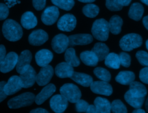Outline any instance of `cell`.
Segmentation results:
<instances>
[{
  "label": "cell",
  "instance_id": "cell-26",
  "mask_svg": "<svg viewBox=\"0 0 148 113\" xmlns=\"http://www.w3.org/2000/svg\"><path fill=\"white\" fill-rule=\"evenodd\" d=\"M135 78V74L130 71H120L116 76L115 80L117 82L124 85H128L134 81Z\"/></svg>",
  "mask_w": 148,
  "mask_h": 113
},
{
  "label": "cell",
  "instance_id": "cell-2",
  "mask_svg": "<svg viewBox=\"0 0 148 113\" xmlns=\"http://www.w3.org/2000/svg\"><path fill=\"white\" fill-rule=\"evenodd\" d=\"M109 22L104 19H97L92 24L91 33L93 37L100 41H106L109 34Z\"/></svg>",
  "mask_w": 148,
  "mask_h": 113
},
{
  "label": "cell",
  "instance_id": "cell-44",
  "mask_svg": "<svg viewBox=\"0 0 148 113\" xmlns=\"http://www.w3.org/2000/svg\"><path fill=\"white\" fill-rule=\"evenodd\" d=\"M5 83L6 82L4 81L0 82V103L5 99L8 96L4 91V86Z\"/></svg>",
  "mask_w": 148,
  "mask_h": 113
},
{
  "label": "cell",
  "instance_id": "cell-29",
  "mask_svg": "<svg viewBox=\"0 0 148 113\" xmlns=\"http://www.w3.org/2000/svg\"><path fill=\"white\" fill-rule=\"evenodd\" d=\"M91 50L97 56L99 61L103 60L109 52L108 46L102 42L96 43Z\"/></svg>",
  "mask_w": 148,
  "mask_h": 113
},
{
  "label": "cell",
  "instance_id": "cell-54",
  "mask_svg": "<svg viewBox=\"0 0 148 113\" xmlns=\"http://www.w3.org/2000/svg\"><path fill=\"white\" fill-rule=\"evenodd\" d=\"M141 2L143 3H145V5H147L148 6V0H140Z\"/></svg>",
  "mask_w": 148,
  "mask_h": 113
},
{
  "label": "cell",
  "instance_id": "cell-53",
  "mask_svg": "<svg viewBox=\"0 0 148 113\" xmlns=\"http://www.w3.org/2000/svg\"><path fill=\"white\" fill-rule=\"evenodd\" d=\"M145 108L147 110V111L148 112V97L146 100V103H145Z\"/></svg>",
  "mask_w": 148,
  "mask_h": 113
},
{
  "label": "cell",
  "instance_id": "cell-18",
  "mask_svg": "<svg viewBox=\"0 0 148 113\" xmlns=\"http://www.w3.org/2000/svg\"><path fill=\"white\" fill-rule=\"evenodd\" d=\"M74 72L73 67L66 62H62L57 64L55 68L56 75L60 78H71Z\"/></svg>",
  "mask_w": 148,
  "mask_h": 113
},
{
  "label": "cell",
  "instance_id": "cell-3",
  "mask_svg": "<svg viewBox=\"0 0 148 113\" xmlns=\"http://www.w3.org/2000/svg\"><path fill=\"white\" fill-rule=\"evenodd\" d=\"M142 44V37L135 33H130L123 36L119 42L121 49L124 51L129 52L140 47Z\"/></svg>",
  "mask_w": 148,
  "mask_h": 113
},
{
  "label": "cell",
  "instance_id": "cell-19",
  "mask_svg": "<svg viewBox=\"0 0 148 113\" xmlns=\"http://www.w3.org/2000/svg\"><path fill=\"white\" fill-rule=\"evenodd\" d=\"M53 54L51 51L47 49H42L38 51L35 54L36 64L40 67H44L51 61Z\"/></svg>",
  "mask_w": 148,
  "mask_h": 113
},
{
  "label": "cell",
  "instance_id": "cell-22",
  "mask_svg": "<svg viewBox=\"0 0 148 113\" xmlns=\"http://www.w3.org/2000/svg\"><path fill=\"white\" fill-rule=\"evenodd\" d=\"M21 23L22 26L27 30L34 28L38 23L37 19L31 12H26L21 16Z\"/></svg>",
  "mask_w": 148,
  "mask_h": 113
},
{
  "label": "cell",
  "instance_id": "cell-30",
  "mask_svg": "<svg viewBox=\"0 0 148 113\" xmlns=\"http://www.w3.org/2000/svg\"><path fill=\"white\" fill-rule=\"evenodd\" d=\"M124 99L125 101L131 106L135 108H141L142 106L145 98L138 97L131 94L129 90H128L124 94Z\"/></svg>",
  "mask_w": 148,
  "mask_h": 113
},
{
  "label": "cell",
  "instance_id": "cell-37",
  "mask_svg": "<svg viewBox=\"0 0 148 113\" xmlns=\"http://www.w3.org/2000/svg\"><path fill=\"white\" fill-rule=\"evenodd\" d=\"M106 6L111 11H119L123 9L122 6L118 0H106Z\"/></svg>",
  "mask_w": 148,
  "mask_h": 113
},
{
  "label": "cell",
  "instance_id": "cell-10",
  "mask_svg": "<svg viewBox=\"0 0 148 113\" xmlns=\"http://www.w3.org/2000/svg\"><path fill=\"white\" fill-rule=\"evenodd\" d=\"M68 105V101L61 94L53 96L50 100V106L51 110L57 113L65 111Z\"/></svg>",
  "mask_w": 148,
  "mask_h": 113
},
{
  "label": "cell",
  "instance_id": "cell-51",
  "mask_svg": "<svg viewBox=\"0 0 148 113\" xmlns=\"http://www.w3.org/2000/svg\"><path fill=\"white\" fill-rule=\"evenodd\" d=\"M133 113H145V111L144 110L140 108H135V110H134L132 111Z\"/></svg>",
  "mask_w": 148,
  "mask_h": 113
},
{
  "label": "cell",
  "instance_id": "cell-45",
  "mask_svg": "<svg viewBox=\"0 0 148 113\" xmlns=\"http://www.w3.org/2000/svg\"><path fill=\"white\" fill-rule=\"evenodd\" d=\"M6 56V49L3 45H0V64L2 63Z\"/></svg>",
  "mask_w": 148,
  "mask_h": 113
},
{
  "label": "cell",
  "instance_id": "cell-13",
  "mask_svg": "<svg viewBox=\"0 0 148 113\" xmlns=\"http://www.w3.org/2000/svg\"><path fill=\"white\" fill-rule=\"evenodd\" d=\"M18 55L15 52H11L7 54L0 64V71L2 73H7L12 71L16 66Z\"/></svg>",
  "mask_w": 148,
  "mask_h": 113
},
{
  "label": "cell",
  "instance_id": "cell-40",
  "mask_svg": "<svg viewBox=\"0 0 148 113\" xmlns=\"http://www.w3.org/2000/svg\"><path fill=\"white\" fill-rule=\"evenodd\" d=\"M76 103V110L78 112H86L88 103L84 100H79Z\"/></svg>",
  "mask_w": 148,
  "mask_h": 113
},
{
  "label": "cell",
  "instance_id": "cell-1",
  "mask_svg": "<svg viewBox=\"0 0 148 113\" xmlns=\"http://www.w3.org/2000/svg\"><path fill=\"white\" fill-rule=\"evenodd\" d=\"M2 32L6 39L12 42L20 39L23 36L21 27L16 21L12 19H8L3 23Z\"/></svg>",
  "mask_w": 148,
  "mask_h": 113
},
{
  "label": "cell",
  "instance_id": "cell-6",
  "mask_svg": "<svg viewBox=\"0 0 148 113\" xmlns=\"http://www.w3.org/2000/svg\"><path fill=\"white\" fill-rule=\"evenodd\" d=\"M77 23L76 19L72 14H65L58 20L57 23L58 28L62 31L70 32L75 29Z\"/></svg>",
  "mask_w": 148,
  "mask_h": 113
},
{
  "label": "cell",
  "instance_id": "cell-46",
  "mask_svg": "<svg viewBox=\"0 0 148 113\" xmlns=\"http://www.w3.org/2000/svg\"><path fill=\"white\" fill-rule=\"evenodd\" d=\"M86 112H87V113H96L97 110H96V108H95V105H92V104L88 105V108L86 111Z\"/></svg>",
  "mask_w": 148,
  "mask_h": 113
},
{
  "label": "cell",
  "instance_id": "cell-36",
  "mask_svg": "<svg viewBox=\"0 0 148 113\" xmlns=\"http://www.w3.org/2000/svg\"><path fill=\"white\" fill-rule=\"evenodd\" d=\"M111 112L114 113H126L127 108L120 100H113L110 105Z\"/></svg>",
  "mask_w": 148,
  "mask_h": 113
},
{
  "label": "cell",
  "instance_id": "cell-11",
  "mask_svg": "<svg viewBox=\"0 0 148 113\" xmlns=\"http://www.w3.org/2000/svg\"><path fill=\"white\" fill-rule=\"evenodd\" d=\"M54 74L53 67L50 65L42 67L39 72L36 75V82L39 86L46 85Z\"/></svg>",
  "mask_w": 148,
  "mask_h": 113
},
{
  "label": "cell",
  "instance_id": "cell-14",
  "mask_svg": "<svg viewBox=\"0 0 148 113\" xmlns=\"http://www.w3.org/2000/svg\"><path fill=\"white\" fill-rule=\"evenodd\" d=\"M36 72L31 65L24 72L20 74V79L22 88H28L32 86L36 82Z\"/></svg>",
  "mask_w": 148,
  "mask_h": 113
},
{
  "label": "cell",
  "instance_id": "cell-50",
  "mask_svg": "<svg viewBox=\"0 0 148 113\" xmlns=\"http://www.w3.org/2000/svg\"><path fill=\"white\" fill-rule=\"evenodd\" d=\"M142 22L144 27L148 30V15L143 18Z\"/></svg>",
  "mask_w": 148,
  "mask_h": 113
},
{
  "label": "cell",
  "instance_id": "cell-39",
  "mask_svg": "<svg viewBox=\"0 0 148 113\" xmlns=\"http://www.w3.org/2000/svg\"><path fill=\"white\" fill-rule=\"evenodd\" d=\"M120 65L124 67H128L131 64V56L127 53L121 52L119 55Z\"/></svg>",
  "mask_w": 148,
  "mask_h": 113
},
{
  "label": "cell",
  "instance_id": "cell-48",
  "mask_svg": "<svg viewBox=\"0 0 148 113\" xmlns=\"http://www.w3.org/2000/svg\"><path fill=\"white\" fill-rule=\"evenodd\" d=\"M30 112H33V113H47L48 111L43 108H38L36 109H34L32 111H31Z\"/></svg>",
  "mask_w": 148,
  "mask_h": 113
},
{
  "label": "cell",
  "instance_id": "cell-47",
  "mask_svg": "<svg viewBox=\"0 0 148 113\" xmlns=\"http://www.w3.org/2000/svg\"><path fill=\"white\" fill-rule=\"evenodd\" d=\"M6 2L7 6H8V8H10L12 6H13V5H14L15 4L17 3L18 2H19V0H5Z\"/></svg>",
  "mask_w": 148,
  "mask_h": 113
},
{
  "label": "cell",
  "instance_id": "cell-23",
  "mask_svg": "<svg viewBox=\"0 0 148 113\" xmlns=\"http://www.w3.org/2000/svg\"><path fill=\"white\" fill-rule=\"evenodd\" d=\"M71 78L84 87H89L93 82V79L90 75L82 72H74Z\"/></svg>",
  "mask_w": 148,
  "mask_h": 113
},
{
  "label": "cell",
  "instance_id": "cell-9",
  "mask_svg": "<svg viewBox=\"0 0 148 113\" xmlns=\"http://www.w3.org/2000/svg\"><path fill=\"white\" fill-rule=\"evenodd\" d=\"M60 12L58 7L52 6L47 7L43 12L41 17L42 22L47 25H50L56 23L59 17Z\"/></svg>",
  "mask_w": 148,
  "mask_h": 113
},
{
  "label": "cell",
  "instance_id": "cell-31",
  "mask_svg": "<svg viewBox=\"0 0 148 113\" xmlns=\"http://www.w3.org/2000/svg\"><path fill=\"white\" fill-rule=\"evenodd\" d=\"M64 58L65 61L72 67H77L80 65V60L76 55L75 50L72 48L66 49Z\"/></svg>",
  "mask_w": 148,
  "mask_h": 113
},
{
  "label": "cell",
  "instance_id": "cell-15",
  "mask_svg": "<svg viewBox=\"0 0 148 113\" xmlns=\"http://www.w3.org/2000/svg\"><path fill=\"white\" fill-rule=\"evenodd\" d=\"M69 38V46L86 45L91 43L93 41L92 36L89 34H77L71 35Z\"/></svg>",
  "mask_w": 148,
  "mask_h": 113
},
{
  "label": "cell",
  "instance_id": "cell-49",
  "mask_svg": "<svg viewBox=\"0 0 148 113\" xmlns=\"http://www.w3.org/2000/svg\"><path fill=\"white\" fill-rule=\"evenodd\" d=\"M132 0H118L119 3L123 6H128L131 2Z\"/></svg>",
  "mask_w": 148,
  "mask_h": 113
},
{
  "label": "cell",
  "instance_id": "cell-17",
  "mask_svg": "<svg viewBox=\"0 0 148 113\" xmlns=\"http://www.w3.org/2000/svg\"><path fill=\"white\" fill-rule=\"evenodd\" d=\"M49 37L46 32L42 30H37L32 31L28 37L29 43L34 46H39L48 40Z\"/></svg>",
  "mask_w": 148,
  "mask_h": 113
},
{
  "label": "cell",
  "instance_id": "cell-20",
  "mask_svg": "<svg viewBox=\"0 0 148 113\" xmlns=\"http://www.w3.org/2000/svg\"><path fill=\"white\" fill-rule=\"evenodd\" d=\"M56 88L53 83H50L45 86L40 92L35 97V103L40 105L49 99L55 92Z\"/></svg>",
  "mask_w": 148,
  "mask_h": 113
},
{
  "label": "cell",
  "instance_id": "cell-41",
  "mask_svg": "<svg viewBox=\"0 0 148 113\" xmlns=\"http://www.w3.org/2000/svg\"><path fill=\"white\" fill-rule=\"evenodd\" d=\"M9 14V8L4 4L0 3V20H3L8 17Z\"/></svg>",
  "mask_w": 148,
  "mask_h": 113
},
{
  "label": "cell",
  "instance_id": "cell-35",
  "mask_svg": "<svg viewBox=\"0 0 148 113\" xmlns=\"http://www.w3.org/2000/svg\"><path fill=\"white\" fill-rule=\"evenodd\" d=\"M57 7L65 10H70L75 5L74 0H51Z\"/></svg>",
  "mask_w": 148,
  "mask_h": 113
},
{
  "label": "cell",
  "instance_id": "cell-38",
  "mask_svg": "<svg viewBox=\"0 0 148 113\" xmlns=\"http://www.w3.org/2000/svg\"><path fill=\"white\" fill-rule=\"evenodd\" d=\"M136 57L139 63L143 66H148V53L144 50H139L136 53Z\"/></svg>",
  "mask_w": 148,
  "mask_h": 113
},
{
  "label": "cell",
  "instance_id": "cell-4",
  "mask_svg": "<svg viewBox=\"0 0 148 113\" xmlns=\"http://www.w3.org/2000/svg\"><path fill=\"white\" fill-rule=\"evenodd\" d=\"M35 97L33 93L26 92L11 99L8 102V105L10 108L13 109L28 106L35 101Z\"/></svg>",
  "mask_w": 148,
  "mask_h": 113
},
{
  "label": "cell",
  "instance_id": "cell-28",
  "mask_svg": "<svg viewBox=\"0 0 148 113\" xmlns=\"http://www.w3.org/2000/svg\"><path fill=\"white\" fill-rule=\"evenodd\" d=\"M123 23V19L118 15L113 16L109 21V30L114 35H117L120 33L121 27Z\"/></svg>",
  "mask_w": 148,
  "mask_h": 113
},
{
  "label": "cell",
  "instance_id": "cell-33",
  "mask_svg": "<svg viewBox=\"0 0 148 113\" xmlns=\"http://www.w3.org/2000/svg\"><path fill=\"white\" fill-rule=\"evenodd\" d=\"M82 12L86 17L94 18L98 14L99 8L97 5L90 3L83 6Z\"/></svg>",
  "mask_w": 148,
  "mask_h": 113
},
{
  "label": "cell",
  "instance_id": "cell-7",
  "mask_svg": "<svg viewBox=\"0 0 148 113\" xmlns=\"http://www.w3.org/2000/svg\"><path fill=\"white\" fill-rule=\"evenodd\" d=\"M90 87L91 90L95 94L109 96L113 93V88L108 82L103 81H93Z\"/></svg>",
  "mask_w": 148,
  "mask_h": 113
},
{
  "label": "cell",
  "instance_id": "cell-42",
  "mask_svg": "<svg viewBox=\"0 0 148 113\" xmlns=\"http://www.w3.org/2000/svg\"><path fill=\"white\" fill-rule=\"evenodd\" d=\"M139 79L142 82L148 84V66L142 68L140 71Z\"/></svg>",
  "mask_w": 148,
  "mask_h": 113
},
{
  "label": "cell",
  "instance_id": "cell-25",
  "mask_svg": "<svg viewBox=\"0 0 148 113\" xmlns=\"http://www.w3.org/2000/svg\"><path fill=\"white\" fill-rule=\"evenodd\" d=\"M129 91L131 94L138 97H145L147 89L144 85L138 81H133L130 85Z\"/></svg>",
  "mask_w": 148,
  "mask_h": 113
},
{
  "label": "cell",
  "instance_id": "cell-12",
  "mask_svg": "<svg viewBox=\"0 0 148 113\" xmlns=\"http://www.w3.org/2000/svg\"><path fill=\"white\" fill-rule=\"evenodd\" d=\"M32 59V54L30 51L25 50L23 51L18 57L16 64V71L18 74H21L25 71L30 66Z\"/></svg>",
  "mask_w": 148,
  "mask_h": 113
},
{
  "label": "cell",
  "instance_id": "cell-43",
  "mask_svg": "<svg viewBox=\"0 0 148 113\" xmlns=\"http://www.w3.org/2000/svg\"><path fill=\"white\" fill-rule=\"evenodd\" d=\"M46 0H32V5L37 10H42L46 5Z\"/></svg>",
  "mask_w": 148,
  "mask_h": 113
},
{
  "label": "cell",
  "instance_id": "cell-27",
  "mask_svg": "<svg viewBox=\"0 0 148 113\" xmlns=\"http://www.w3.org/2000/svg\"><path fill=\"white\" fill-rule=\"evenodd\" d=\"M144 12V8L142 4L138 2L132 3L128 11V16L130 19L139 21L142 17Z\"/></svg>",
  "mask_w": 148,
  "mask_h": 113
},
{
  "label": "cell",
  "instance_id": "cell-8",
  "mask_svg": "<svg viewBox=\"0 0 148 113\" xmlns=\"http://www.w3.org/2000/svg\"><path fill=\"white\" fill-rule=\"evenodd\" d=\"M69 46V38L63 34L56 35L52 39L51 47L57 53H62Z\"/></svg>",
  "mask_w": 148,
  "mask_h": 113
},
{
  "label": "cell",
  "instance_id": "cell-34",
  "mask_svg": "<svg viewBox=\"0 0 148 113\" xmlns=\"http://www.w3.org/2000/svg\"><path fill=\"white\" fill-rule=\"evenodd\" d=\"M94 75L101 81L109 82L111 79V75L108 70L102 67H97L94 70Z\"/></svg>",
  "mask_w": 148,
  "mask_h": 113
},
{
  "label": "cell",
  "instance_id": "cell-5",
  "mask_svg": "<svg viewBox=\"0 0 148 113\" xmlns=\"http://www.w3.org/2000/svg\"><path fill=\"white\" fill-rule=\"evenodd\" d=\"M60 92L68 101L72 103H76L80 99L82 93L79 88L73 83H65L60 89Z\"/></svg>",
  "mask_w": 148,
  "mask_h": 113
},
{
  "label": "cell",
  "instance_id": "cell-16",
  "mask_svg": "<svg viewBox=\"0 0 148 113\" xmlns=\"http://www.w3.org/2000/svg\"><path fill=\"white\" fill-rule=\"evenodd\" d=\"M22 88L20 77L17 75L11 76L8 81L5 84L4 91L5 93L8 95H12Z\"/></svg>",
  "mask_w": 148,
  "mask_h": 113
},
{
  "label": "cell",
  "instance_id": "cell-55",
  "mask_svg": "<svg viewBox=\"0 0 148 113\" xmlns=\"http://www.w3.org/2000/svg\"><path fill=\"white\" fill-rule=\"evenodd\" d=\"M146 49L148 50V39L146 42Z\"/></svg>",
  "mask_w": 148,
  "mask_h": 113
},
{
  "label": "cell",
  "instance_id": "cell-21",
  "mask_svg": "<svg viewBox=\"0 0 148 113\" xmlns=\"http://www.w3.org/2000/svg\"><path fill=\"white\" fill-rule=\"evenodd\" d=\"M81 61L86 65L94 67L97 65L99 60L97 56L92 50H86L80 54Z\"/></svg>",
  "mask_w": 148,
  "mask_h": 113
},
{
  "label": "cell",
  "instance_id": "cell-52",
  "mask_svg": "<svg viewBox=\"0 0 148 113\" xmlns=\"http://www.w3.org/2000/svg\"><path fill=\"white\" fill-rule=\"evenodd\" d=\"M78 1L83 3H92L94 2L95 0H78Z\"/></svg>",
  "mask_w": 148,
  "mask_h": 113
},
{
  "label": "cell",
  "instance_id": "cell-32",
  "mask_svg": "<svg viewBox=\"0 0 148 113\" xmlns=\"http://www.w3.org/2000/svg\"><path fill=\"white\" fill-rule=\"evenodd\" d=\"M105 64L109 68L119 69L120 66L119 55L115 53H109L105 59Z\"/></svg>",
  "mask_w": 148,
  "mask_h": 113
},
{
  "label": "cell",
  "instance_id": "cell-24",
  "mask_svg": "<svg viewBox=\"0 0 148 113\" xmlns=\"http://www.w3.org/2000/svg\"><path fill=\"white\" fill-rule=\"evenodd\" d=\"M94 105L98 113H109L111 112V103L105 98L101 97H96L94 101Z\"/></svg>",
  "mask_w": 148,
  "mask_h": 113
}]
</instances>
